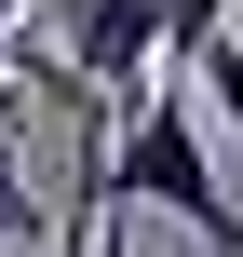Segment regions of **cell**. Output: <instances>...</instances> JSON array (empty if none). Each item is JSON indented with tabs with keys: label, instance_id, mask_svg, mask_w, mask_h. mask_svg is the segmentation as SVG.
I'll list each match as a JSON object with an SVG mask.
<instances>
[{
	"label": "cell",
	"instance_id": "1",
	"mask_svg": "<svg viewBox=\"0 0 243 257\" xmlns=\"http://www.w3.org/2000/svg\"><path fill=\"white\" fill-rule=\"evenodd\" d=\"M108 163H122V190H135V203H162V217H189L216 257H243V203L216 190V163H203L189 95H135V108H122V136H108Z\"/></svg>",
	"mask_w": 243,
	"mask_h": 257
},
{
	"label": "cell",
	"instance_id": "2",
	"mask_svg": "<svg viewBox=\"0 0 243 257\" xmlns=\"http://www.w3.org/2000/svg\"><path fill=\"white\" fill-rule=\"evenodd\" d=\"M54 54H68V81H81V95L135 108V95H162L176 0H54Z\"/></svg>",
	"mask_w": 243,
	"mask_h": 257
},
{
	"label": "cell",
	"instance_id": "3",
	"mask_svg": "<svg viewBox=\"0 0 243 257\" xmlns=\"http://www.w3.org/2000/svg\"><path fill=\"white\" fill-rule=\"evenodd\" d=\"M54 81H68V54H54ZM68 136H81V163H68V176H81V203H68V244H54V257H135V230H122V203H135V190H122V163H108V95H81V81H68Z\"/></svg>",
	"mask_w": 243,
	"mask_h": 257
},
{
	"label": "cell",
	"instance_id": "4",
	"mask_svg": "<svg viewBox=\"0 0 243 257\" xmlns=\"http://www.w3.org/2000/svg\"><path fill=\"white\" fill-rule=\"evenodd\" d=\"M14 81V68H0ZM41 230V190H27V163H14V95H0V244H27Z\"/></svg>",
	"mask_w": 243,
	"mask_h": 257
},
{
	"label": "cell",
	"instance_id": "5",
	"mask_svg": "<svg viewBox=\"0 0 243 257\" xmlns=\"http://www.w3.org/2000/svg\"><path fill=\"white\" fill-rule=\"evenodd\" d=\"M189 81H203V108H216V122H230V136H243V27H230V41H216V54H203V68H189Z\"/></svg>",
	"mask_w": 243,
	"mask_h": 257
},
{
	"label": "cell",
	"instance_id": "6",
	"mask_svg": "<svg viewBox=\"0 0 243 257\" xmlns=\"http://www.w3.org/2000/svg\"><path fill=\"white\" fill-rule=\"evenodd\" d=\"M14 54H27V27H14V0H0V68H14Z\"/></svg>",
	"mask_w": 243,
	"mask_h": 257
}]
</instances>
